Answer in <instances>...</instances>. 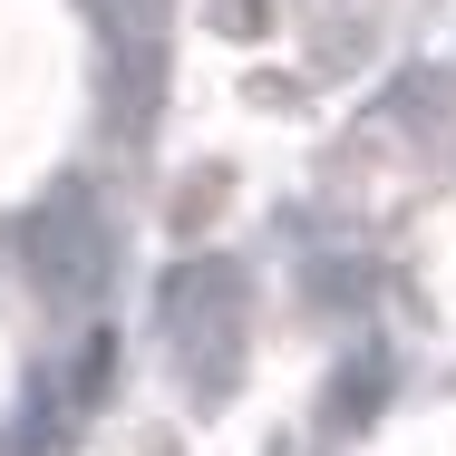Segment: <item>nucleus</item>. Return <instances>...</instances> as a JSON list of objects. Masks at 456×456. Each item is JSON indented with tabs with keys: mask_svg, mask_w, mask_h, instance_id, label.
<instances>
[{
	"mask_svg": "<svg viewBox=\"0 0 456 456\" xmlns=\"http://www.w3.org/2000/svg\"><path fill=\"white\" fill-rule=\"evenodd\" d=\"M29 263L49 291H97L107 273V224H97V204L78 184H59L49 204H39V224H29Z\"/></svg>",
	"mask_w": 456,
	"mask_h": 456,
	"instance_id": "1",
	"label": "nucleus"
},
{
	"mask_svg": "<svg viewBox=\"0 0 456 456\" xmlns=\"http://www.w3.org/2000/svg\"><path fill=\"white\" fill-rule=\"evenodd\" d=\"M156 311H166L184 360H204V340H233V273L224 263H184V273H166Z\"/></svg>",
	"mask_w": 456,
	"mask_h": 456,
	"instance_id": "2",
	"label": "nucleus"
},
{
	"mask_svg": "<svg viewBox=\"0 0 456 456\" xmlns=\"http://www.w3.org/2000/svg\"><path fill=\"white\" fill-rule=\"evenodd\" d=\"M88 10H97V29H107V39H136L156 0H88Z\"/></svg>",
	"mask_w": 456,
	"mask_h": 456,
	"instance_id": "3",
	"label": "nucleus"
}]
</instances>
